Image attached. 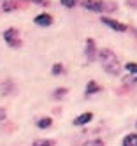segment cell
<instances>
[{"label": "cell", "mask_w": 137, "mask_h": 146, "mask_svg": "<svg viewBox=\"0 0 137 146\" xmlns=\"http://www.w3.org/2000/svg\"><path fill=\"white\" fill-rule=\"evenodd\" d=\"M0 120H5V109H0Z\"/></svg>", "instance_id": "cell-19"}, {"label": "cell", "mask_w": 137, "mask_h": 146, "mask_svg": "<svg viewBox=\"0 0 137 146\" xmlns=\"http://www.w3.org/2000/svg\"><path fill=\"white\" fill-rule=\"evenodd\" d=\"M86 56H88L90 62H93L95 58H99V53H97V49H95L93 39H88V40H86Z\"/></svg>", "instance_id": "cell-5"}, {"label": "cell", "mask_w": 137, "mask_h": 146, "mask_svg": "<svg viewBox=\"0 0 137 146\" xmlns=\"http://www.w3.org/2000/svg\"><path fill=\"white\" fill-rule=\"evenodd\" d=\"M62 5H65V7H74L77 4V0H60Z\"/></svg>", "instance_id": "cell-14"}, {"label": "cell", "mask_w": 137, "mask_h": 146, "mask_svg": "<svg viewBox=\"0 0 137 146\" xmlns=\"http://www.w3.org/2000/svg\"><path fill=\"white\" fill-rule=\"evenodd\" d=\"M0 93L2 95H11V93H16V85L13 81H4L0 85Z\"/></svg>", "instance_id": "cell-6"}, {"label": "cell", "mask_w": 137, "mask_h": 146, "mask_svg": "<svg viewBox=\"0 0 137 146\" xmlns=\"http://www.w3.org/2000/svg\"><path fill=\"white\" fill-rule=\"evenodd\" d=\"M0 7H2V11H13V9L18 7V4L14 2V0H5V2L0 4Z\"/></svg>", "instance_id": "cell-10"}, {"label": "cell", "mask_w": 137, "mask_h": 146, "mask_svg": "<svg viewBox=\"0 0 137 146\" xmlns=\"http://www.w3.org/2000/svg\"><path fill=\"white\" fill-rule=\"evenodd\" d=\"M51 70H53V74L56 76V74H62V70H63V67H62L60 64H55V65H53V69H51Z\"/></svg>", "instance_id": "cell-16"}, {"label": "cell", "mask_w": 137, "mask_h": 146, "mask_svg": "<svg viewBox=\"0 0 137 146\" xmlns=\"http://www.w3.org/2000/svg\"><path fill=\"white\" fill-rule=\"evenodd\" d=\"M81 4H83L84 9H88V11H91V13H102L105 9V4L102 2V0H83Z\"/></svg>", "instance_id": "cell-3"}, {"label": "cell", "mask_w": 137, "mask_h": 146, "mask_svg": "<svg viewBox=\"0 0 137 146\" xmlns=\"http://www.w3.org/2000/svg\"><path fill=\"white\" fill-rule=\"evenodd\" d=\"M86 144H88V146H95V144H99V146H102V144H104V143H102V141H100V139H93V141H88V143H86Z\"/></svg>", "instance_id": "cell-18"}, {"label": "cell", "mask_w": 137, "mask_h": 146, "mask_svg": "<svg viewBox=\"0 0 137 146\" xmlns=\"http://www.w3.org/2000/svg\"><path fill=\"white\" fill-rule=\"evenodd\" d=\"M35 23L42 25V27H49L53 23V18L49 14H39V16H35Z\"/></svg>", "instance_id": "cell-7"}, {"label": "cell", "mask_w": 137, "mask_h": 146, "mask_svg": "<svg viewBox=\"0 0 137 146\" xmlns=\"http://www.w3.org/2000/svg\"><path fill=\"white\" fill-rule=\"evenodd\" d=\"M4 39L11 48H19L21 46V39H19V34H18L16 28H7L4 32Z\"/></svg>", "instance_id": "cell-2"}, {"label": "cell", "mask_w": 137, "mask_h": 146, "mask_svg": "<svg viewBox=\"0 0 137 146\" xmlns=\"http://www.w3.org/2000/svg\"><path fill=\"white\" fill-rule=\"evenodd\" d=\"M37 127L39 129H48V127H51V118H40L37 121Z\"/></svg>", "instance_id": "cell-13"}, {"label": "cell", "mask_w": 137, "mask_h": 146, "mask_svg": "<svg viewBox=\"0 0 137 146\" xmlns=\"http://www.w3.org/2000/svg\"><path fill=\"white\" fill-rule=\"evenodd\" d=\"M126 70L130 74H137V64H126Z\"/></svg>", "instance_id": "cell-15"}, {"label": "cell", "mask_w": 137, "mask_h": 146, "mask_svg": "<svg viewBox=\"0 0 137 146\" xmlns=\"http://www.w3.org/2000/svg\"><path fill=\"white\" fill-rule=\"evenodd\" d=\"M99 90H100V86H99L95 81H90V83H88V86H86V93H88V95H90V93L99 92Z\"/></svg>", "instance_id": "cell-12"}, {"label": "cell", "mask_w": 137, "mask_h": 146, "mask_svg": "<svg viewBox=\"0 0 137 146\" xmlns=\"http://www.w3.org/2000/svg\"><path fill=\"white\" fill-rule=\"evenodd\" d=\"M34 146H55L56 143L55 141H51V139H39V141H35V143H32Z\"/></svg>", "instance_id": "cell-11"}, {"label": "cell", "mask_w": 137, "mask_h": 146, "mask_svg": "<svg viewBox=\"0 0 137 146\" xmlns=\"http://www.w3.org/2000/svg\"><path fill=\"white\" fill-rule=\"evenodd\" d=\"M65 93V90H58V92H55V97H60V95H63Z\"/></svg>", "instance_id": "cell-20"}, {"label": "cell", "mask_w": 137, "mask_h": 146, "mask_svg": "<svg viewBox=\"0 0 137 146\" xmlns=\"http://www.w3.org/2000/svg\"><path fill=\"white\" fill-rule=\"evenodd\" d=\"M123 146H137V134H130V135H126V137L123 139L121 143Z\"/></svg>", "instance_id": "cell-9"}, {"label": "cell", "mask_w": 137, "mask_h": 146, "mask_svg": "<svg viewBox=\"0 0 137 146\" xmlns=\"http://www.w3.org/2000/svg\"><path fill=\"white\" fill-rule=\"evenodd\" d=\"M91 118H93V113H84V114H81V116H77L74 120V125H84V123L91 121Z\"/></svg>", "instance_id": "cell-8"}, {"label": "cell", "mask_w": 137, "mask_h": 146, "mask_svg": "<svg viewBox=\"0 0 137 146\" xmlns=\"http://www.w3.org/2000/svg\"><path fill=\"white\" fill-rule=\"evenodd\" d=\"M28 2H34V4H37V5H49V2H48V0H28Z\"/></svg>", "instance_id": "cell-17"}, {"label": "cell", "mask_w": 137, "mask_h": 146, "mask_svg": "<svg viewBox=\"0 0 137 146\" xmlns=\"http://www.w3.org/2000/svg\"><path fill=\"white\" fill-rule=\"evenodd\" d=\"M102 23L104 25H107L109 28L116 30V32H126V25L120 23V21H116V19H111V18H102Z\"/></svg>", "instance_id": "cell-4"}, {"label": "cell", "mask_w": 137, "mask_h": 146, "mask_svg": "<svg viewBox=\"0 0 137 146\" xmlns=\"http://www.w3.org/2000/svg\"><path fill=\"white\" fill-rule=\"evenodd\" d=\"M99 62H100L102 69L107 72V74H111V76L120 74V62L111 49H102L99 53Z\"/></svg>", "instance_id": "cell-1"}]
</instances>
